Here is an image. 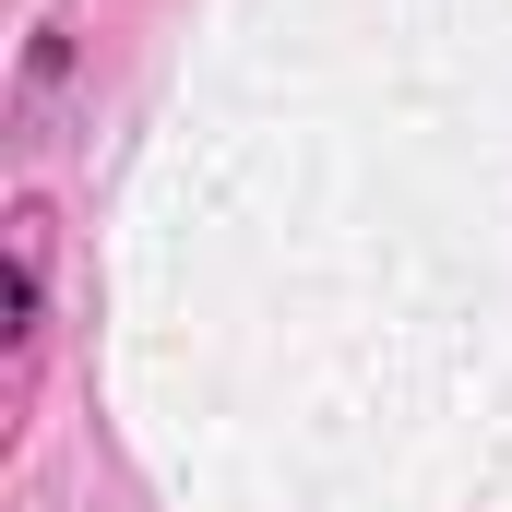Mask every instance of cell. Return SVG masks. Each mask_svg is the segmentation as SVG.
<instances>
[]
</instances>
